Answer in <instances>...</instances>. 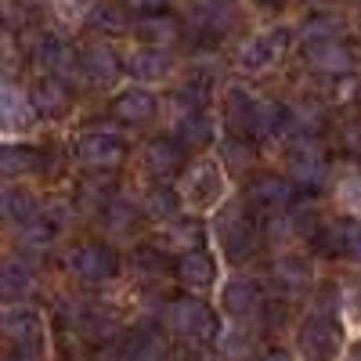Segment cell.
Masks as SVG:
<instances>
[{
  "instance_id": "52a82bcc",
  "label": "cell",
  "mask_w": 361,
  "mask_h": 361,
  "mask_svg": "<svg viewBox=\"0 0 361 361\" xmlns=\"http://www.w3.org/2000/svg\"><path fill=\"white\" fill-rule=\"evenodd\" d=\"M37 105H33V94L22 90L15 80L4 83V94H0V127H4L8 137H18L25 130L37 127Z\"/></svg>"
},
{
  "instance_id": "7bdbcfd3",
  "label": "cell",
  "mask_w": 361,
  "mask_h": 361,
  "mask_svg": "<svg viewBox=\"0 0 361 361\" xmlns=\"http://www.w3.org/2000/svg\"><path fill=\"white\" fill-rule=\"evenodd\" d=\"M257 4H260V8H267V11H279V8H286V4H289V0H257Z\"/></svg>"
},
{
  "instance_id": "e0dca14e",
  "label": "cell",
  "mask_w": 361,
  "mask_h": 361,
  "mask_svg": "<svg viewBox=\"0 0 361 361\" xmlns=\"http://www.w3.org/2000/svg\"><path fill=\"white\" fill-rule=\"evenodd\" d=\"M257 105L260 98H253L246 87H238L231 83L228 87V94H224V116H228V127L235 137H243V134H253V116H257Z\"/></svg>"
},
{
  "instance_id": "9c48e42d",
  "label": "cell",
  "mask_w": 361,
  "mask_h": 361,
  "mask_svg": "<svg viewBox=\"0 0 361 361\" xmlns=\"http://www.w3.org/2000/svg\"><path fill=\"white\" fill-rule=\"evenodd\" d=\"M325 173H329V159L322 152V145L314 137L293 141V148H289V177L296 180V185L318 188L322 180H325Z\"/></svg>"
},
{
  "instance_id": "f1b7e54d",
  "label": "cell",
  "mask_w": 361,
  "mask_h": 361,
  "mask_svg": "<svg viewBox=\"0 0 361 361\" xmlns=\"http://www.w3.org/2000/svg\"><path fill=\"white\" fill-rule=\"evenodd\" d=\"M192 18H195V29H199V33H209V37H224L228 29H231V8L195 4Z\"/></svg>"
},
{
  "instance_id": "5b68a950",
  "label": "cell",
  "mask_w": 361,
  "mask_h": 361,
  "mask_svg": "<svg viewBox=\"0 0 361 361\" xmlns=\"http://www.w3.org/2000/svg\"><path fill=\"white\" fill-rule=\"evenodd\" d=\"M343 347V333L333 322V314H311L300 329V350H304L307 361H333Z\"/></svg>"
},
{
  "instance_id": "ee69618b",
  "label": "cell",
  "mask_w": 361,
  "mask_h": 361,
  "mask_svg": "<svg viewBox=\"0 0 361 361\" xmlns=\"http://www.w3.org/2000/svg\"><path fill=\"white\" fill-rule=\"evenodd\" d=\"M195 4H214V8H235V0H195Z\"/></svg>"
},
{
  "instance_id": "4dcf8cb0",
  "label": "cell",
  "mask_w": 361,
  "mask_h": 361,
  "mask_svg": "<svg viewBox=\"0 0 361 361\" xmlns=\"http://www.w3.org/2000/svg\"><path fill=\"white\" fill-rule=\"evenodd\" d=\"M105 221H109V231H112V235H127V231L137 224V206L127 202L123 195H116V199L105 206Z\"/></svg>"
},
{
  "instance_id": "9a60e30c",
  "label": "cell",
  "mask_w": 361,
  "mask_h": 361,
  "mask_svg": "<svg viewBox=\"0 0 361 361\" xmlns=\"http://www.w3.org/2000/svg\"><path fill=\"white\" fill-rule=\"evenodd\" d=\"M29 94H33L37 112H40V116H51V119H62V116L73 109L69 87H66V80H58V76H40Z\"/></svg>"
},
{
  "instance_id": "3957f363",
  "label": "cell",
  "mask_w": 361,
  "mask_h": 361,
  "mask_svg": "<svg viewBox=\"0 0 361 361\" xmlns=\"http://www.w3.org/2000/svg\"><path fill=\"white\" fill-rule=\"evenodd\" d=\"M180 199H185L188 209H214L224 202L228 192V180L217 159H199L192 163L185 173H180V185H177Z\"/></svg>"
},
{
  "instance_id": "2e32d148",
  "label": "cell",
  "mask_w": 361,
  "mask_h": 361,
  "mask_svg": "<svg viewBox=\"0 0 361 361\" xmlns=\"http://www.w3.org/2000/svg\"><path fill=\"white\" fill-rule=\"evenodd\" d=\"M0 293H4L8 304H18V300H29L37 293V267L29 260H18L11 257L0 271Z\"/></svg>"
},
{
  "instance_id": "83f0119b",
  "label": "cell",
  "mask_w": 361,
  "mask_h": 361,
  "mask_svg": "<svg viewBox=\"0 0 361 361\" xmlns=\"http://www.w3.org/2000/svg\"><path fill=\"white\" fill-rule=\"evenodd\" d=\"M180 192H173V188H152L145 195V214L152 217V221H163V224H170L173 217H177V209H180Z\"/></svg>"
},
{
  "instance_id": "f35d334b",
  "label": "cell",
  "mask_w": 361,
  "mask_h": 361,
  "mask_svg": "<svg viewBox=\"0 0 361 361\" xmlns=\"http://www.w3.org/2000/svg\"><path fill=\"white\" fill-rule=\"evenodd\" d=\"M8 361H40V340L15 343V350L8 354Z\"/></svg>"
},
{
  "instance_id": "8fae6325",
  "label": "cell",
  "mask_w": 361,
  "mask_h": 361,
  "mask_svg": "<svg viewBox=\"0 0 361 361\" xmlns=\"http://www.w3.org/2000/svg\"><path fill=\"white\" fill-rule=\"evenodd\" d=\"M293 180L282 177V173H260L253 185H250V206L253 209H264V214H286L293 209Z\"/></svg>"
},
{
  "instance_id": "836d02e7",
  "label": "cell",
  "mask_w": 361,
  "mask_h": 361,
  "mask_svg": "<svg viewBox=\"0 0 361 361\" xmlns=\"http://www.w3.org/2000/svg\"><path fill=\"white\" fill-rule=\"evenodd\" d=\"M15 231H18V243H22L29 253H33V250H47V246H51V238H54V228H51L44 217L29 221V224H18Z\"/></svg>"
},
{
  "instance_id": "5bb4252c",
  "label": "cell",
  "mask_w": 361,
  "mask_h": 361,
  "mask_svg": "<svg viewBox=\"0 0 361 361\" xmlns=\"http://www.w3.org/2000/svg\"><path fill=\"white\" fill-rule=\"evenodd\" d=\"M80 66H83V76L94 83V87H109V83H116L119 69H123L119 54H116L109 44H90V47L80 54Z\"/></svg>"
},
{
  "instance_id": "74e56055",
  "label": "cell",
  "mask_w": 361,
  "mask_h": 361,
  "mask_svg": "<svg viewBox=\"0 0 361 361\" xmlns=\"http://www.w3.org/2000/svg\"><path fill=\"white\" fill-rule=\"evenodd\" d=\"M90 25L116 33V29H123V15H119V11H109V8H98V11H90Z\"/></svg>"
},
{
  "instance_id": "30bf717a",
  "label": "cell",
  "mask_w": 361,
  "mask_h": 361,
  "mask_svg": "<svg viewBox=\"0 0 361 361\" xmlns=\"http://www.w3.org/2000/svg\"><path fill=\"white\" fill-rule=\"evenodd\" d=\"M123 66H127V73H130L134 80H141V83H163V80L173 76L177 58H173V51H166V47L145 44V47H137V51L127 54Z\"/></svg>"
},
{
  "instance_id": "7a4b0ae2",
  "label": "cell",
  "mask_w": 361,
  "mask_h": 361,
  "mask_svg": "<svg viewBox=\"0 0 361 361\" xmlns=\"http://www.w3.org/2000/svg\"><path fill=\"white\" fill-rule=\"evenodd\" d=\"M163 322L170 325L173 336L192 340V343H209V340H217V333H221L214 307H209L206 300H195V296L170 300L166 311H163Z\"/></svg>"
},
{
  "instance_id": "ac0fdd59",
  "label": "cell",
  "mask_w": 361,
  "mask_h": 361,
  "mask_svg": "<svg viewBox=\"0 0 361 361\" xmlns=\"http://www.w3.org/2000/svg\"><path fill=\"white\" fill-rule=\"evenodd\" d=\"M271 282H275L282 293H304L314 282L311 260L296 257V253H282L275 264H271Z\"/></svg>"
},
{
  "instance_id": "cb8c5ba5",
  "label": "cell",
  "mask_w": 361,
  "mask_h": 361,
  "mask_svg": "<svg viewBox=\"0 0 361 361\" xmlns=\"http://www.w3.org/2000/svg\"><path fill=\"white\" fill-rule=\"evenodd\" d=\"M177 137H180V145H209V141L217 137L214 116H209L206 109L180 116V119H177Z\"/></svg>"
},
{
  "instance_id": "d590c367",
  "label": "cell",
  "mask_w": 361,
  "mask_h": 361,
  "mask_svg": "<svg viewBox=\"0 0 361 361\" xmlns=\"http://www.w3.org/2000/svg\"><path fill=\"white\" fill-rule=\"evenodd\" d=\"M221 347H224V357L228 361H246L250 357V336L243 333V329H231Z\"/></svg>"
},
{
  "instance_id": "484cf974",
  "label": "cell",
  "mask_w": 361,
  "mask_h": 361,
  "mask_svg": "<svg viewBox=\"0 0 361 361\" xmlns=\"http://www.w3.org/2000/svg\"><path fill=\"white\" fill-rule=\"evenodd\" d=\"M4 217H8V224H29V221H37L40 217V202H37V195L33 192H22V188H4Z\"/></svg>"
},
{
  "instance_id": "60d3db41",
  "label": "cell",
  "mask_w": 361,
  "mask_h": 361,
  "mask_svg": "<svg viewBox=\"0 0 361 361\" xmlns=\"http://www.w3.org/2000/svg\"><path fill=\"white\" fill-rule=\"evenodd\" d=\"M354 260H361V224H354V235H350V250H347Z\"/></svg>"
},
{
  "instance_id": "7402d4cb",
  "label": "cell",
  "mask_w": 361,
  "mask_h": 361,
  "mask_svg": "<svg viewBox=\"0 0 361 361\" xmlns=\"http://www.w3.org/2000/svg\"><path fill=\"white\" fill-rule=\"evenodd\" d=\"M221 300H224V311L231 318H246V314H253L260 307V289L250 279H231L224 286V296Z\"/></svg>"
},
{
  "instance_id": "44dd1931",
  "label": "cell",
  "mask_w": 361,
  "mask_h": 361,
  "mask_svg": "<svg viewBox=\"0 0 361 361\" xmlns=\"http://www.w3.org/2000/svg\"><path fill=\"white\" fill-rule=\"evenodd\" d=\"M307 58H311V66H314L322 76H347V73L354 69V51L343 47L340 40L322 44V47H311Z\"/></svg>"
},
{
  "instance_id": "277c9868",
  "label": "cell",
  "mask_w": 361,
  "mask_h": 361,
  "mask_svg": "<svg viewBox=\"0 0 361 361\" xmlns=\"http://www.w3.org/2000/svg\"><path fill=\"white\" fill-rule=\"evenodd\" d=\"M76 156L87 170L109 173L123 163L127 141H123V134H112V130H83L80 141H76Z\"/></svg>"
},
{
  "instance_id": "f546056e",
  "label": "cell",
  "mask_w": 361,
  "mask_h": 361,
  "mask_svg": "<svg viewBox=\"0 0 361 361\" xmlns=\"http://www.w3.org/2000/svg\"><path fill=\"white\" fill-rule=\"evenodd\" d=\"M141 37H145V44H152V47H170L177 40V22L166 18V15H148L141 22Z\"/></svg>"
},
{
  "instance_id": "4fadbf2b",
  "label": "cell",
  "mask_w": 361,
  "mask_h": 361,
  "mask_svg": "<svg viewBox=\"0 0 361 361\" xmlns=\"http://www.w3.org/2000/svg\"><path fill=\"white\" fill-rule=\"evenodd\" d=\"M159 112V98L152 94V90H145V87H134V90H123L116 102H112V116L116 119H123V123H148V119H156Z\"/></svg>"
},
{
  "instance_id": "d6a6232c",
  "label": "cell",
  "mask_w": 361,
  "mask_h": 361,
  "mask_svg": "<svg viewBox=\"0 0 361 361\" xmlns=\"http://www.w3.org/2000/svg\"><path fill=\"white\" fill-rule=\"evenodd\" d=\"M340 37V25L336 18H311L304 29H300V40H304V47H322V44H333Z\"/></svg>"
},
{
  "instance_id": "ffe728a7",
  "label": "cell",
  "mask_w": 361,
  "mask_h": 361,
  "mask_svg": "<svg viewBox=\"0 0 361 361\" xmlns=\"http://www.w3.org/2000/svg\"><path fill=\"white\" fill-rule=\"evenodd\" d=\"M180 159H185V152H180V141H170V137H152L145 145V170L152 177H173L180 170Z\"/></svg>"
},
{
  "instance_id": "d6986e66",
  "label": "cell",
  "mask_w": 361,
  "mask_h": 361,
  "mask_svg": "<svg viewBox=\"0 0 361 361\" xmlns=\"http://www.w3.org/2000/svg\"><path fill=\"white\" fill-rule=\"evenodd\" d=\"M177 275H180V282H185L188 289H202V293H206L209 286L217 282V264H214V257L199 246V250H192V253H180Z\"/></svg>"
},
{
  "instance_id": "ab89813d",
  "label": "cell",
  "mask_w": 361,
  "mask_h": 361,
  "mask_svg": "<svg viewBox=\"0 0 361 361\" xmlns=\"http://www.w3.org/2000/svg\"><path fill=\"white\" fill-rule=\"evenodd\" d=\"M123 4H127L130 11H145V15H152V11L166 8V0H123Z\"/></svg>"
},
{
  "instance_id": "7c38bea8",
  "label": "cell",
  "mask_w": 361,
  "mask_h": 361,
  "mask_svg": "<svg viewBox=\"0 0 361 361\" xmlns=\"http://www.w3.org/2000/svg\"><path fill=\"white\" fill-rule=\"evenodd\" d=\"M37 66L47 76H58V80H66V83L76 80V76H83V66H80L76 51L66 40H58V37H44L37 44Z\"/></svg>"
},
{
  "instance_id": "d4e9b609",
  "label": "cell",
  "mask_w": 361,
  "mask_h": 361,
  "mask_svg": "<svg viewBox=\"0 0 361 361\" xmlns=\"http://www.w3.org/2000/svg\"><path fill=\"white\" fill-rule=\"evenodd\" d=\"M40 163H44V152H37V148H25V145H15V141H8V145H4V156H0V170H4L8 180H15V177H22V173H33Z\"/></svg>"
},
{
  "instance_id": "603a6c76",
  "label": "cell",
  "mask_w": 361,
  "mask_h": 361,
  "mask_svg": "<svg viewBox=\"0 0 361 361\" xmlns=\"http://www.w3.org/2000/svg\"><path fill=\"white\" fill-rule=\"evenodd\" d=\"M4 336L11 343H29V340H40V318L33 307H18V304H8L4 311Z\"/></svg>"
},
{
  "instance_id": "e575fe53",
  "label": "cell",
  "mask_w": 361,
  "mask_h": 361,
  "mask_svg": "<svg viewBox=\"0 0 361 361\" xmlns=\"http://www.w3.org/2000/svg\"><path fill=\"white\" fill-rule=\"evenodd\" d=\"M224 159L235 166V170H243V166H253V148L243 141V137H231V141H224Z\"/></svg>"
},
{
  "instance_id": "8992f818",
  "label": "cell",
  "mask_w": 361,
  "mask_h": 361,
  "mask_svg": "<svg viewBox=\"0 0 361 361\" xmlns=\"http://www.w3.org/2000/svg\"><path fill=\"white\" fill-rule=\"evenodd\" d=\"M69 271L83 282V286H105L109 279H116L119 260L109 246L102 243H83L69 253Z\"/></svg>"
},
{
  "instance_id": "4316f807",
  "label": "cell",
  "mask_w": 361,
  "mask_h": 361,
  "mask_svg": "<svg viewBox=\"0 0 361 361\" xmlns=\"http://www.w3.org/2000/svg\"><path fill=\"white\" fill-rule=\"evenodd\" d=\"M163 246L170 253H192L202 246V224L199 221H170V228L163 231Z\"/></svg>"
},
{
  "instance_id": "ba28073f",
  "label": "cell",
  "mask_w": 361,
  "mask_h": 361,
  "mask_svg": "<svg viewBox=\"0 0 361 361\" xmlns=\"http://www.w3.org/2000/svg\"><path fill=\"white\" fill-rule=\"evenodd\" d=\"M286 44H289V37L282 33V29L257 33V37H250L243 47H238V66H243L246 73H267L271 66L282 62Z\"/></svg>"
},
{
  "instance_id": "1f68e13d",
  "label": "cell",
  "mask_w": 361,
  "mask_h": 361,
  "mask_svg": "<svg viewBox=\"0 0 361 361\" xmlns=\"http://www.w3.org/2000/svg\"><path fill=\"white\" fill-rule=\"evenodd\" d=\"M130 264H134L137 275H145V279H159V275H166V267H170L166 253L156 250V246H141V250H134Z\"/></svg>"
},
{
  "instance_id": "b9f144b4",
  "label": "cell",
  "mask_w": 361,
  "mask_h": 361,
  "mask_svg": "<svg viewBox=\"0 0 361 361\" xmlns=\"http://www.w3.org/2000/svg\"><path fill=\"white\" fill-rule=\"evenodd\" d=\"M257 361H293V354H289V350H267V354H260Z\"/></svg>"
},
{
  "instance_id": "8d00e7d4",
  "label": "cell",
  "mask_w": 361,
  "mask_h": 361,
  "mask_svg": "<svg viewBox=\"0 0 361 361\" xmlns=\"http://www.w3.org/2000/svg\"><path fill=\"white\" fill-rule=\"evenodd\" d=\"M340 202L347 206V214H361V177H347L340 185Z\"/></svg>"
},
{
  "instance_id": "6da1fadb",
  "label": "cell",
  "mask_w": 361,
  "mask_h": 361,
  "mask_svg": "<svg viewBox=\"0 0 361 361\" xmlns=\"http://www.w3.org/2000/svg\"><path fill=\"white\" fill-rule=\"evenodd\" d=\"M214 231H217V243H221V250L231 264L250 260L260 246V224H257V217H250L246 202L221 206V214L214 221Z\"/></svg>"
}]
</instances>
